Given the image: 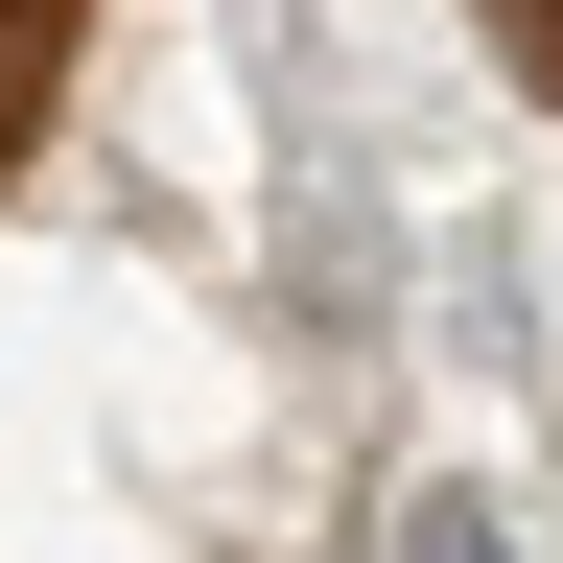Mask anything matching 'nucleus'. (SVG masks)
Returning <instances> with one entry per match:
<instances>
[{
  "label": "nucleus",
  "mask_w": 563,
  "mask_h": 563,
  "mask_svg": "<svg viewBox=\"0 0 563 563\" xmlns=\"http://www.w3.org/2000/svg\"><path fill=\"white\" fill-rule=\"evenodd\" d=\"M376 563H517V517H493V493H470V470H422V493H399V540H376Z\"/></svg>",
  "instance_id": "nucleus-1"
}]
</instances>
